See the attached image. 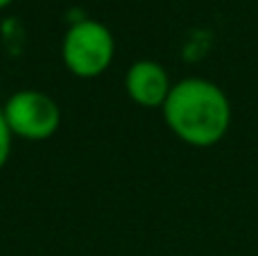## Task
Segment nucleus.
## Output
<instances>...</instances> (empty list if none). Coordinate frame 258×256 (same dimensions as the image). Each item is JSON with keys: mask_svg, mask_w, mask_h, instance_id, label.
<instances>
[{"mask_svg": "<svg viewBox=\"0 0 258 256\" xmlns=\"http://www.w3.org/2000/svg\"><path fill=\"white\" fill-rule=\"evenodd\" d=\"M161 111L170 132L192 148L218 145L233 116L227 93L204 77H186L172 84Z\"/></svg>", "mask_w": 258, "mask_h": 256, "instance_id": "nucleus-1", "label": "nucleus"}, {"mask_svg": "<svg viewBox=\"0 0 258 256\" xmlns=\"http://www.w3.org/2000/svg\"><path fill=\"white\" fill-rule=\"evenodd\" d=\"M116 41L107 25L98 21H80L68 27L61 43L66 68L77 77H100L113 61Z\"/></svg>", "mask_w": 258, "mask_h": 256, "instance_id": "nucleus-2", "label": "nucleus"}, {"mask_svg": "<svg viewBox=\"0 0 258 256\" xmlns=\"http://www.w3.org/2000/svg\"><path fill=\"white\" fill-rule=\"evenodd\" d=\"M3 116L7 120L14 136L25 141H45L59 130L61 111L57 102L43 91L23 89L14 93L3 107Z\"/></svg>", "mask_w": 258, "mask_h": 256, "instance_id": "nucleus-3", "label": "nucleus"}, {"mask_svg": "<svg viewBox=\"0 0 258 256\" xmlns=\"http://www.w3.org/2000/svg\"><path fill=\"white\" fill-rule=\"evenodd\" d=\"M170 89H172V82L168 77V71L152 59H141L132 63L125 75L127 95L145 109L163 107Z\"/></svg>", "mask_w": 258, "mask_h": 256, "instance_id": "nucleus-4", "label": "nucleus"}, {"mask_svg": "<svg viewBox=\"0 0 258 256\" xmlns=\"http://www.w3.org/2000/svg\"><path fill=\"white\" fill-rule=\"evenodd\" d=\"M12 139H14V134L3 116V109H0V170H3V166L7 163L9 154H12Z\"/></svg>", "mask_w": 258, "mask_h": 256, "instance_id": "nucleus-5", "label": "nucleus"}, {"mask_svg": "<svg viewBox=\"0 0 258 256\" xmlns=\"http://www.w3.org/2000/svg\"><path fill=\"white\" fill-rule=\"evenodd\" d=\"M9 3H12V0H0V9H3V7H7Z\"/></svg>", "mask_w": 258, "mask_h": 256, "instance_id": "nucleus-6", "label": "nucleus"}]
</instances>
